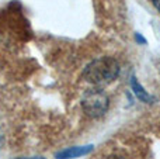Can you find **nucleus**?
I'll return each mask as SVG.
<instances>
[{
    "mask_svg": "<svg viewBox=\"0 0 160 159\" xmlns=\"http://www.w3.org/2000/svg\"><path fill=\"white\" fill-rule=\"evenodd\" d=\"M118 62L110 56H104L88 64L83 72V76L93 85H107L118 76Z\"/></svg>",
    "mask_w": 160,
    "mask_h": 159,
    "instance_id": "obj_1",
    "label": "nucleus"
},
{
    "mask_svg": "<svg viewBox=\"0 0 160 159\" xmlns=\"http://www.w3.org/2000/svg\"><path fill=\"white\" fill-rule=\"evenodd\" d=\"M83 110L90 117H101L108 109V97L101 90H90L84 95L82 101Z\"/></svg>",
    "mask_w": 160,
    "mask_h": 159,
    "instance_id": "obj_2",
    "label": "nucleus"
},
{
    "mask_svg": "<svg viewBox=\"0 0 160 159\" xmlns=\"http://www.w3.org/2000/svg\"><path fill=\"white\" fill-rule=\"evenodd\" d=\"M93 149V146L88 145V146H75V148H70L66 149V151L61 152L58 154V159H70V158H79L82 155H86Z\"/></svg>",
    "mask_w": 160,
    "mask_h": 159,
    "instance_id": "obj_3",
    "label": "nucleus"
},
{
    "mask_svg": "<svg viewBox=\"0 0 160 159\" xmlns=\"http://www.w3.org/2000/svg\"><path fill=\"white\" fill-rule=\"evenodd\" d=\"M131 86H132V90H133V93L136 95V97H138L141 101H145V103H152V100H153L152 96L148 95L146 90H145L143 87L138 83V80H136L135 76H133L132 80H131Z\"/></svg>",
    "mask_w": 160,
    "mask_h": 159,
    "instance_id": "obj_4",
    "label": "nucleus"
},
{
    "mask_svg": "<svg viewBox=\"0 0 160 159\" xmlns=\"http://www.w3.org/2000/svg\"><path fill=\"white\" fill-rule=\"evenodd\" d=\"M152 3L155 4V7L158 8V10L160 11V0H152Z\"/></svg>",
    "mask_w": 160,
    "mask_h": 159,
    "instance_id": "obj_5",
    "label": "nucleus"
},
{
    "mask_svg": "<svg viewBox=\"0 0 160 159\" xmlns=\"http://www.w3.org/2000/svg\"><path fill=\"white\" fill-rule=\"evenodd\" d=\"M20 159H44V158H20Z\"/></svg>",
    "mask_w": 160,
    "mask_h": 159,
    "instance_id": "obj_6",
    "label": "nucleus"
},
{
    "mask_svg": "<svg viewBox=\"0 0 160 159\" xmlns=\"http://www.w3.org/2000/svg\"><path fill=\"white\" fill-rule=\"evenodd\" d=\"M110 159H122V158L121 156H111Z\"/></svg>",
    "mask_w": 160,
    "mask_h": 159,
    "instance_id": "obj_7",
    "label": "nucleus"
}]
</instances>
